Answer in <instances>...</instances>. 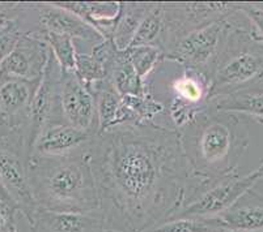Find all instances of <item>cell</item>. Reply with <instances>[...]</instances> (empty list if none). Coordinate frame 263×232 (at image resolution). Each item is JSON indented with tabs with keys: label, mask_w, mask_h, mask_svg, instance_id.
Returning a JSON list of instances; mask_svg holds the SVG:
<instances>
[{
	"label": "cell",
	"mask_w": 263,
	"mask_h": 232,
	"mask_svg": "<svg viewBox=\"0 0 263 232\" xmlns=\"http://www.w3.org/2000/svg\"><path fill=\"white\" fill-rule=\"evenodd\" d=\"M88 159L106 232H147L173 218L205 180L176 129L123 124L97 135Z\"/></svg>",
	"instance_id": "1"
},
{
	"label": "cell",
	"mask_w": 263,
	"mask_h": 232,
	"mask_svg": "<svg viewBox=\"0 0 263 232\" xmlns=\"http://www.w3.org/2000/svg\"><path fill=\"white\" fill-rule=\"evenodd\" d=\"M178 133L191 167L204 179L238 172L241 158L250 143L248 119L219 111L210 102L207 109Z\"/></svg>",
	"instance_id": "2"
},
{
	"label": "cell",
	"mask_w": 263,
	"mask_h": 232,
	"mask_svg": "<svg viewBox=\"0 0 263 232\" xmlns=\"http://www.w3.org/2000/svg\"><path fill=\"white\" fill-rule=\"evenodd\" d=\"M26 168L33 197L40 210L99 212V195L88 150L62 157L30 154Z\"/></svg>",
	"instance_id": "3"
},
{
	"label": "cell",
	"mask_w": 263,
	"mask_h": 232,
	"mask_svg": "<svg viewBox=\"0 0 263 232\" xmlns=\"http://www.w3.org/2000/svg\"><path fill=\"white\" fill-rule=\"evenodd\" d=\"M237 7V6H236ZM238 11L228 18L210 86V100L263 82V45L241 26Z\"/></svg>",
	"instance_id": "4"
},
{
	"label": "cell",
	"mask_w": 263,
	"mask_h": 232,
	"mask_svg": "<svg viewBox=\"0 0 263 232\" xmlns=\"http://www.w3.org/2000/svg\"><path fill=\"white\" fill-rule=\"evenodd\" d=\"M260 180H263V161L246 175L236 172L223 178L205 179L173 218H216L228 212L245 193L254 189Z\"/></svg>",
	"instance_id": "5"
},
{
	"label": "cell",
	"mask_w": 263,
	"mask_h": 232,
	"mask_svg": "<svg viewBox=\"0 0 263 232\" xmlns=\"http://www.w3.org/2000/svg\"><path fill=\"white\" fill-rule=\"evenodd\" d=\"M28 155L24 132L11 131L7 135H0V178L18 213L29 223L40 209L28 179Z\"/></svg>",
	"instance_id": "6"
},
{
	"label": "cell",
	"mask_w": 263,
	"mask_h": 232,
	"mask_svg": "<svg viewBox=\"0 0 263 232\" xmlns=\"http://www.w3.org/2000/svg\"><path fill=\"white\" fill-rule=\"evenodd\" d=\"M227 26L228 18L187 33L164 55V60H171L182 68L202 73L211 80Z\"/></svg>",
	"instance_id": "7"
},
{
	"label": "cell",
	"mask_w": 263,
	"mask_h": 232,
	"mask_svg": "<svg viewBox=\"0 0 263 232\" xmlns=\"http://www.w3.org/2000/svg\"><path fill=\"white\" fill-rule=\"evenodd\" d=\"M162 7L165 28L160 50L164 55L187 33L227 20L237 12L236 3H162Z\"/></svg>",
	"instance_id": "8"
},
{
	"label": "cell",
	"mask_w": 263,
	"mask_h": 232,
	"mask_svg": "<svg viewBox=\"0 0 263 232\" xmlns=\"http://www.w3.org/2000/svg\"><path fill=\"white\" fill-rule=\"evenodd\" d=\"M62 68L50 51L49 60L44 75L32 99L29 118L25 128V141L28 152L45 128L54 124H63L59 109V90H61Z\"/></svg>",
	"instance_id": "9"
},
{
	"label": "cell",
	"mask_w": 263,
	"mask_h": 232,
	"mask_svg": "<svg viewBox=\"0 0 263 232\" xmlns=\"http://www.w3.org/2000/svg\"><path fill=\"white\" fill-rule=\"evenodd\" d=\"M59 109L63 124L99 135L95 98L73 72L62 69Z\"/></svg>",
	"instance_id": "10"
},
{
	"label": "cell",
	"mask_w": 263,
	"mask_h": 232,
	"mask_svg": "<svg viewBox=\"0 0 263 232\" xmlns=\"http://www.w3.org/2000/svg\"><path fill=\"white\" fill-rule=\"evenodd\" d=\"M50 56L46 43L34 33L24 32L15 49L0 64V80L40 81Z\"/></svg>",
	"instance_id": "11"
},
{
	"label": "cell",
	"mask_w": 263,
	"mask_h": 232,
	"mask_svg": "<svg viewBox=\"0 0 263 232\" xmlns=\"http://www.w3.org/2000/svg\"><path fill=\"white\" fill-rule=\"evenodd\" d=\"M33 8L38 16V28L35 30L67 35L73 40L93 43V46L105 40L95 28L73 12L63 8L59 3H34Z\"/></svg>",
	"instance_id": "12"
},
{
	"label": "cell",
	"mask_w": 263,
	"mask_h": 232,
	"mask_svg": "<svg viewBox=\"0 0 263 232\" xmlns=\"http://www.w3.org/2000/svg\"><path fill=\"white\" fill-rule=\"evenodd\" d=\"M40 81L0 80V116L11 131L25 135L30 104Z\"/></svg>",
	"instance_id": "13"
},
{
	"label": "cell",
	"mask_w": 263,
	"mask_h": 232,
	"mask_svg": "<svg viewBox=\"0 0 263 232\" xmlns=\"http://www.w3.org/2000/svg\"><path fill=\"white\" fill-rule=\"evenodd\" d=\"M96 136L97 135L95 133L81 131L67 124H54L45 128L38 136L29 155L62 157L87 152Z\"/></svg>",
	"instance_id": "14"
},
{
	"label": "cell",
	"mask_w": 263,
	"mask_h": 232,
	"mask_svg": "<svg viewBox=\"0 0 263 232\" xmlns=\"http://www.w3.org/2000/svg\"><path fill=\"white\" fill-rule=\"evenodd\" d=\"M29 232H106L99 212L58 213L38 210L29 222Z\"/></svg>",
	"instance_id": "15"
},
{
	"label": "cell",
	"mask_w": 263,
	"mask_h": 232,
	"mask_svg": "<svg viewBox=\"0 0 263 232\" xmlns=\"http://www.w3.org/2000/svg\"><path fill=\"white\" fill-rule=\"evenodd\" d=\"M210 221L237 231L263 232V195L249 191L228 212Z\"/></svg>",
	"instance_id": "16"
},
{
	"label": "cell",
	"mask_w": 263,
	"mask_h": 232,
	"mask_svg": "<svg viewBox=\"0 0 263 232\" xmlns=\"http://www.w3.org/2000/svg\"><path fill=\"white\" fill-rule=\"evenodd\" d=\"M63 8L73 12L104 39H111L121 14V3H59Z\"/></svg>",
	"instance_id": "17"
},
{
	"label": "cell",
	"mask_w": 263,
	"mask_h": 232,
	"mask_svg": "<svg viewBox=\"0 0 263 232\" xmlns=\"http://www.w3.org/2000/svg\"><path fill=\"white\" fill-rule=\"evenodd\" d=\"M210 104L219 111L232 112L263 124V82L210 100Z\"/></svg>",
	"instance_id": "18"
},
{
	"label": "cell",
	"mask_w": 263,
	"mask_h": 232,
	"mask_svg": "<svg viewBox=\"0 0 263 232\" xmlns=\"http://www.w3.org/2000/svg\"><path fill=\"white\" fill-rule=\"evenodd\" d=\"M107 80L122 98L128 95H144L149 88L140 80L126 51H118L107 69Z\"/></svg>",
	"instance_id": "19"
},
{
	"label": "cell",
	"mask_w": 263,
	"mask_h": 232,
	"mask_svg": "<svg viewBox=\"0 0 263 232\" xmlns=\"http://www.w3.org/2000/svg\"><path fill=\"white\" fill-rule=\"evenodd\" d=\"M88 90L95 98L99 135H101L114 125L117 112L122 103V97L117 93L107 78L88 86Z\"/></svg>",
	"instance_id": "20"
},
{
	"label": "cell",
	"mask_w": 263,
	"mask_h": 232,
	"mask_svg": "<svg viewBox=\"0 0 263 232\" xmlns=\"http://www.w3.org/2000/svg\"><path fill=\"white\" fill-rule=\"evenodd\" d=\"M149 8L151 3H121V14L111 37L117 50L126 51L130 47L134 35Z\"/></svg>",
	"instance_id": "21"
},
{
	"label": "cell",
	"mask_w": 263,
	"mask_h": 232,
	"mask_svg": "<svg viewBox=\"0 0 263 232\" xmlns=\"http://www.w3.org/2000/svg\"><path fill=\"white\" fill-rule=\"evenodd\" d=\"M164 7L162 3H151V8L140 23L133 38L130 47L155 46L161 47L164 35Z\"/></svg>",
	"instance_id": "22"
},
{
	"label": "cell",
	"mask_w": 263,
	"mask_h": 232,
	"mask_svg": "<svg viewBox=\"0 0 263 232\" xmlns=\"http://www.w3.org/2000/svg\"><path fill=\"white\" fill-rule=\"evenodd\" d=\"M29 33V32H28ZM35 35L41 38L47 45L51 54L57 59L61 68L66 72H73L75 69L76 50L73 39L67 35L57 34L46 30H32Z\"/></svg>",
	"instance_id": "23"
},
{
	"label": "cell",
	"mask_w": 263,
	"mask_h": 232,
	"mask_svg": "<svg viewBox=\"0 0 263 232\" xmlns=\"http://www.w3.org/2000/svg\"><path fill=\"white\" fill-rule=\"evenodd\" d=\"M131 64L135 68L140 80L145 83L151 73L164 61V54L159 47L155 46H134L126 50Z\"/></svg>",
	"instance_id": "24"
},
{
	"label": "cell",
	"mask_w": 263,
	"mask_h": 232,
	"mask_svg": "<svg viewBox=\"0 0 263 232\" xmlns=\"http://www.w3.org/2000/svg\"><path fill=\"white\" fill-rule=\"evenodd\" d=\"M73 73L87 88L107 77V71L104 64L100 63L92 54L81 52H76Z\"/></svg>",
	"instance_id": "25"
},
{
	"label": "cell",
	"mask_w": 263,
	"mask_h": 232,
	"mask_svg": "<svg viewBox=\"0 0 263 232\" xmlns=\"http://www.w3.org/2000/svg\"><path fill=\"white\" fill-rule=\"evenodd\" d=\"M216 224L203 218H172L147 232H214Z\"/></svg>",
	"instance_id": "26"
},
{
	"label": "cell",
	"mask_w": 263,
	"mask_h": 232,
	"mask_svg": "<svg viewBox=\"0 0 263 232\" xmlns=\"http://www.w3.org/2000/svg\"><path fill=\"white\" fill-rule=\"evenodd\" d=\"M236 6L248 23V32L263 45V7L250 3H236Z\"/></svg>",
	"instance_id": "27"
},
{
	"label": "cell",
	"mask_w": 263,
	"mask_h": 232,
	"mask_svg": "<svg viewBox=\"0 0 263 232\" xmlns=\"http://www.w3.org/2000/svg\"><path fill=\"white\" fill-rule=\"evenodd\" d=\"M21 32L17 25H11L7 28H0V64L15 49L16 43L20 39Z\"/></svg>",
	"instance_id": "28"
},
{
	"label": "cell",
	"mask_w": 263,
	"mask_h": 232,
	"mask_svg": "<svg viewBox=\"0 0 263 232\" xmlns=\"http://www.w3.org/2000/svg\"><path fill=\"white\" fill-rule=\"evenodd\" d=\"M24 11H25V4L0 3V28L18 25Z\"/></svg>",
	"instance_id": "29"
},
{
	"label": "cell",
	"mask_w": 263,
	"mask_h": 232,
	"mask_svg": "<svg viewBox=\"0 0 263 232\" xmlns=\"http://www.w3.org/2000/svg\"><path fill=\"white\" fill-rule=\"evenodd\" d=\"M18 209L15 205L0 200V232H18L16 214Z\"/></svg>",
	"instance_id": "30"
},
{
	"label": "cell",
	"mask_w": 263,
	"mask_h": 232,
	"mask_svg": "<svg viewBox=\"0 0 263 232\" xmlns=\"http://www.w3.org/2000/svg\"><path fill=\"white\" fill-rule=\"evenodd\" d=\"M0 200L6 201V202H8V204L15 205V202H13V200L11 198V196L8 195V192H7L6 188H4L3 181H2V178H0ZM15 206H16V205H15ZM16 207H17V206H16Z\"/></svg>",
	"instance_id": "31"
},
{
	"label": "cell",
	"mask_w": 263,
	"mask_h": 232,
	"mask_svg": "<svg viewBox=\"0 0 263 232\" xmlns=\"http://www.w3.org/2000/svg\"><path fill=\"white\" fill-rule=\"evenodd\" d=\"M11 132V129L7 126V124L4 123V120L0 118V135H7V133Z\"/></svg>",
	"instance_id": "32"
},
{
	"label": "cell",
	"mask_w": 263,
	"mask_h": 232,
	"mask_svg": "<svg viewBox=\"0 0 263 232\" xmlns=\"http://www.w3.org/2000/svg\"><path fill=\"white\" fill-rule=\"evenodd\" d=\"M214 232H242V231H237V229L229 228V227H224V226H217L216 224V229Z\"/></svg>",
	"instance_id": "33"
},
{
	"label": "cell",
	"mask_w": 263,
	"mask_h": 232,
	"mask_svg": "<svg viewBox=\"0 0 263 232\" xmlns=\"http://www.w3.org/2000/svg\"><path fill=\"white\" fill-rule=\"evenodd\" d=\"M0 118H2V116H0Z\"/></svg>",
	"instance_id": "34"
}]
</instances>
